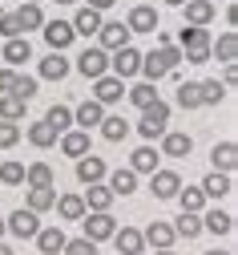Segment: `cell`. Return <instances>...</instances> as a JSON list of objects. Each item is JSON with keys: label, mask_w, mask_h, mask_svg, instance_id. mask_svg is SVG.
Instances as JSON below:
<instances>
[{"label": "cell", "mask_w": 238, "mask_h": 255, "mask_svg": "<svg viewBox=\"0 0 238 255\" xmlns=\"http://www.w3.org/2000/svg\"><path fill=\"white\" fill-rule=\"evenodd\" d=\"M69 57H65V53H49L45 61H41V77L45 81H65V77H69Z\"/></svg>", "instance_id": "cell-26"}, {"label": "cell", "mask_w": 238, "mask_h": 255, "mask_svg": "<svg viewBox=\"0 0 238 255\" xmlns=\"http://www.w3.org/2000/svg\"><path fill=\"white\" fill-rule=\"evenodd\" d=\"M202 231H214V235H230L234 231V215L230 211H206V215H202Z\"/></svg>", "instance_id": "cell-30"}, {"label": "cell", "mask_w": 238, "mask_h": 255, "mask_svg": "<svg viewBox=\"0 0 238 255\" xmlns=\"http://www.w3.org/2000/svg\"><path fill=\"white\" fill-rule=\"evenodd\" d=\"M178 190H182L178 170H154L150 174V195L154 199H178Z\"/></svg>", "instance_id": "cell-10"}, {"label": "cell", "mask_w": 238, "mask_h": 255, "mask_svg": "<svg viewBox=\"0 0 238 255\" xmlns=\"http://www.w3.org/2000/svg\"><path fill=\"white\" fill-rule=\"evenodd\" d=\"M53 182H57V174H53L49 162H28L24 166V186H53Z\"/></svg>", "instance_id": "cell-36"}, {"label": "cell", "mask_w": 238, "mask_h": 255, "mask_svg": "<svg viewBox=\"0 0 238 255\" xmlns=\"http://www.w3.org/2000/svg\"><path fill=\"white\" fill-rule=\"evenodd\" d=\"M198 98H202V106H218L222 98H226V85L214 77V81H198Z\"/></svg>", "instance_id": "cell-42"}, {"label": "cell", "mask_w": 238, "mask_h": 255, "mask_svg": "<svg viewBox=\"0 0 238 255\" xmlns=\"http://www.w3.org/2000/svg\"><path fill=\"white\" fill-rule=\"evenodd\" d=\"M113 4H117V0H89L85 8H93V12H105V8H113Z\"/></svg>", "instance_id": "cell-49"}, {"label": "cell", "mask_w": 238, "mask_h": 255, "mask_svg": "<svg viewBox=\"0 0 238 255\" xmlns=\"http://www.w3.org/2000/svg\"><path fill=\"white\" fill-rule=\"evenodd\" d=\"M125 98L138 106V110H146V106H154L158 102V85H150V81H138L133 89H125Z\"/></svg>", "instance_id": "cell-37"}, {"label": "cell", "mask_w": 238, "mask_h": 255, "mask_svg": "<svg viewBox=\"0 0 238 255\" xmlns=\"http://www.w3.org/2000/svg\"><path fill=\"white\" fill-rule=\"evenodd\" d=\"M61 154H65V158H85V154H93V150H89V134H85V130H65V134H61Z\"/></svg>", "instance_id": "cell-18"}, {"label": "cell", "mask_w": 238, "mask_h": 255, "mask_svg": "<svg viewBox=\"0 0 238 255\" xmlns=\"http://www.w3.org/2000/svg\"><path fill=\"white\" fill-rule=\"evenodd\" d=\"M53 203H57L53 186H28V195H24V211H32V215H45Z\"/></svg>", "instance_id": "cell-20"}, {"label": "cell", "mask_w": 238, "mask_h": 255, "mask_svg": "<svg viewBox=\"0 0 238 255\" xmlns=\"http://www.w3.org/2000/svg\"><path fill=\"white\" fill-rule=\"evenodd\" d=\"M0 45H4V41H0Z\"/></svg>", "instance_id": "cell-58"}, {"label": "cell", "mask_w": 238, "mask_h": 255, "mask_svg": "<svg viewBox=\"0 0 238 255\" xmlns=\"http://www.w3.org/2000/svg\"><path fill=\"white\" fill-rule=\"evenodd\" d=\"M161 154L165 158H190L194 154V138L182 134V130H165L161 134Z\"/></svg>", "instance_id": "cell-11"}, {"label": "cell", "mask_w": 238, "mask_h": 255, "mask_svg": "<svg viewBox=\"0 0 238 255\" xmlns=\"http://www.w3.org/2000/svg\"><path fill=\"white\" fill-rule=\"evenodd\" d=\"M41 122H45V126H53L57 134H65V130L73 126V110H69V106H53V110H49Z\"/></svg>", "instance_id": "cell-38"}, {"label": "cell", "mask_w": 238, "mask_h": 255, "mask_svg": "<svg viewBox=\"0 0 238 255\" xmlns=\"http://www.w3.org/2000/svg\"><path fill=\"white\" fill-rule=\"evenodd\" d=\"M210 57H218L222 65H234L238 61V33H222L218 41H210Z\"/></svg>", "instance_id": "cell-28"}, {"label": "cell", "mask_w": 238, "mask_h": 255, "mask_svg": "<svg viewBox=\"0 0 238 255\" xmlns=\"http://www.w3.org/2000/svg\"><path fill=\"white\" fill-rule=\"evenodd\" d=\"M129 28H125V20H101V28H97V49H105V53H117V49H125L129 45Z\"/></svg>", "instance_id": "cell-4"}, {"label": "cell", "mask_w": 238, "mask_h": 255, "mask_svg": "<svg viewBox=\"0 0 238 255\" xmlns=\"http://www.w3.org/2000/svg\"><path fill=\"white\" fill-rule=\"evenodd\" d=\"M20 142V126L16 122H0V150H12Z\"/></svg>", "instance_id": "cell-45"}, {"label": "cell", "mask_w": 238, "mask_h": 255, "mask_svg": "<svg viewBox=\"0 0 238 255\" xmlns=\"http://www.w3.org/2000/svg\"><path fill=\"white\" fill-rule=\"evenodd\" d=\"M158 255H174V251H158Z\"/></svg>", "instance_id": "cell-57"}, {"label": "cell", "mask_w": 238, "mask_h": 255, "mask_svg": "<svg viewBox=\"0 0 238 255\" xmlns=\"http://www.w3.org/2000/svg\"><path fill=\"white\" fill-rule=\"evenodd\" d=\"M0 37H4V41H12V37H24V33H20V24H16V16H12V12H0Z\"/></svg>", "instance_id": "cell-47"}, {"label": "cell", "mask_w": 238, "mask_h": 255, "mask_svg": "<svg viewBox=\"0 0 238 255\" xmlns=\"http://www.w3.org/2000/svg\"><path fill=\"white\" fill-rule=\"evenodd\" d=\"M178 110H202V98H198V81H182L178 85Z\"/></svg>", "instance_id": "cell-43"}, {"label": "cell", "mask_w": 238, "mask_h": 255, "mask_svg": "<svg viewBox=\"0 0 238 255\" xmlns=\"http://www.w3.org/2000/svg\"><path fill=\"white\" fill-rule=\"evenodd\" d=\"M121 98H125V81H117L113 73H105V77L93 81V102H97V106H113V102H121Z\"/></svg>", "instance_id": "cell-9"}, {"label": "cell", "mask_w": 238, "mask_h": 255, "mask_svg": "<svg viewBox=\"0 0 238 255\" xmlns=\"http://www.w3.org/2000/svg\"><path fill=\"white\" fill-rule=\"evenodd\" d=\"M206 255H234V251H218V247H214V251H206Z\"/></svg>", "instance_id": "cell-52"}, {"label": "cell", "mask_w": 238, "mask_h": 255, "mask_svg": "<svg viewBox=\"0 0 238 255\" xmlns=\"http://www.w3.org/2000/svg\"><path fill=\"white\" fill-rule=\"evenodd\" d=\"M182 16H186L190 28H206V24L214 20V4H210V0H186V4H182Z\"/></svg>", "instance_id": "cell-15"}, {"label": "cell", "mask_w": 238, "mask_h": 255, "mask_svg": "<svg viewBox=\"0 0 238 255\" xmlns=\"http://www.w3.org/2000/svg\"><path fill=\"white\" fill-rule=\"evenodd\" d=\"M0 239H4V219H0Z\"/></svg>", "instance_id": "cell-54"}, {"label": "cell", "mask_w": 238, "mask_h": 255, "mask_svg": "<svg viewBox=\"0 0 238 255\" xmlns=\"http://www.w3.org/2000/svg\"><path fill=\"white\" fill-rule=\"evenodd\" d=\"M41 33H45V41H49V53H65V49L73 45V24H69V20H45Z\"/></svg>", "instance_id": "cell-8"}, {"label": "cell", "mask_w": 238, "mask_h": 255, "mask_svg": "<svg viewBox=\"0 0 238 255\" xmlns=\"http://www.w3.org/2000/svg\"><path fill=\"white\" fill-rule=\"evenodd\" d=\"M113 247H117V255H142L146 251V239H142L138 227H117L113 231Z\"/></svg>", "instance_id": "cell-13"}, {"label": "cell", "mask_w": 238, "mask_h": 255, "mask_svg": "<svg viewBox=\"0 0 238 255\" xmlns=\"http://www.w3.org/2000/svg\"><path fill=\"white\" fill-rule=\"evenodd\" d=\"M37 247H41V255H61L65 251V231L61 227H41L37 231Z\"/></svg>", "instance_id": "cell-32"}, {"label": "cell", "mask_w": 238, "mask_h": 255, "mask_svg": "<svg viewBox=\"0 0 238 255\" xmlns=\"http://www.w3.org/2000/svg\"><path fill=\"white\" fill-rule=\"evenodd\" d=\"M77 178H81L85 186H93V182H105V158H97V154L77 158Z\"/></svg>", "instance_id": "cell-16"}, {"label": "cell", "mask_w": 238, "mask_h": 255, "mask_svg": "<svg viewBox=\"0 0 238 255\" xmlns=\"http://www.w3.org/2000/svg\"><path fill=\"white\" fill-rule=\"evenodd\" d=\"M0 61H8V69H16V65H24V61H32V45H28V37H12V41H4V45H0Z\"/></svg>", "instance_id": "cell-12"}, {"label": "cell", "mask_w": 238, "mask_h": 255, "mask_svg": "<svg viewBox=\"0 0 238 255\" xmlns=\"http://www.w3.org/2000/svg\"><path fill=\"white\" fill-rule=\"evenodd\" d=\"M234 81H238V69H234V65H226V77H222V85H226V89H230V85H234Z\"/></svg>", "instance_id": "cell-50"}, {"label": "cell", "mask_w": 238, "mask_h": 255, "mask_svg": "<svg viewBox=\"0 0 238 255\" xmlns=\"http://www.w3.org/2000/svg\"><path fill=\"white\" fill-rule=\"evenodd\" d=\"M182 65V49L178 45H165V49H154V53H142V77L150 85H158L161 77H169Z\"/></svg>", "instance_id": "cell-1"}, {"label": "cell", "mask_w": 238, "mask_h": 255, "mask_svg": "<svg viewBox=\"0 0 238 255\" xmlns=\"http://www.w3.org/2000/svg\"><path fill=\"white\" fill-rule=\"evenodd\" d=\"M20 4H41V0H20Z\"/></svg>", "instance_id": "cell-55"}, {"label": "cell", "mask_w": 238, "mask_h": 255, "mask_svg": "<svg viewBox=\"0 0 238 255\" xmlns=\"http://www.w3.org/2000/svg\"><path fill=\"white\" fill-rule=\"evenodd\" d=\"M12 16H16V24H20V33H24V37L32 33V28H41V24H45V12H41V4H20Z\"/></svg>", "instance_id": "cell-34"}, {"label": "cell", "mask_w": 238, "mask_h": 255, "mask_svg": "<svg viewBox=\"0 0 238 255\" xmlns=\"http://www.w3.org/2000/svg\"><path fill=\"white\" fill-rule=\"evenodd\" d=\"M165 4H174V8H182V4H186V0H165Z\"/></svg>", "instance_id": "cell-53"}, {"label": "cell", "mask_w": 238, "mask_h": 255, "mask_svg": "<svg viewBox=\"0 0 238 255\" xmlns=\"http://www.w3.org/2000/svg\"><path fill=\"white\" fill-rule=\"evenodd\" d=\"M77 73L89 77V81L105 77V73H109V53H105V49H97V45H89V49L77 57Z\"/></svg>", "instance_id": "cell-5"}, {"label": "cell", "mask_w": 238, "mask_h": 255, "mask_svg": "<svg viewBox=\"0 0 238 255\" xmlns=\"http://www.w3.org/2000/svg\"><path fill=\"white\" fill-rule=\"evenodd\" d=\"M12 98H20V102H32V98H37V77H28V73H16Z\"/></svg>", "instance_id": "cell-44"}, {"label": "cell", "mask_w": 238, "mask_h": 255, "mask_svg": "<svg viewBox=\"0 0 238 255\" xmlns=\"http://www.w3.org/2000/svg\"><path fill=\"white\" fill-rule=\"evenodd\" d=\"M142 239H146L150 247H158V251H169V243H174L178 235H174V227H169V223H161V219H154L150 227L142 231Z\"/></svg>", "instance_id": "cell-17"}, {"label": "cell", "mask_w": 238, "mask_h": 255, "mask_svg": "<svg viewBox=\"0 0 238 255\" xmlns=\"http://www.w3.org/2000/svg\"><path fill=\"white\" fill-rule=\"evenodd\" d=\"M178 207H182V215H202V211H206V195H202V186H182L178 190Z\"/></svg>", "instance_id": "cell-31"}, {"label": "cell", "mask_w": 238, "mask_h": 255, "mask_svg": "<svg viewBox=\"0 0 238 255\" xmlns=\"http://www.w3.org/2000/svg\"><path fill=\"white\" fill-rule=\"evenodd\" d=\"M20 182H24V162L4 158V162H0V186H20Z\"/></svg>", "instance_id": "cell-40"}, {"label": "cell", "mask_w": 238, "mask_h": 255, "mask_svg": "<svg viewBox=\"0 0 238 255\" xmlns=\"http://www.w3.org/2000/svg\"><path fill=\"white\" fill-rule=\"evenodd\" d=\"M57 4H77V0H57Z\"/></svg>", "instance_id": "cell-56"}, {"label": "cell", "mask_w": 238, "mask_h": 255, "mask_svg": "<svg viewBox=\"0 0 238 255\" xmlns=\"http://www.w3.org/2000/svg\"><path fill=\"white\" fill-rule=\"evenodd\" d=\"M4 231H12L16 239H37V231H41V215H32V211H12L8 219H4Z\"/></svg>", "instance_id": "cell-7"}, {"label": "cell", "mask_w": 238, "mask_h": 255, "mask_svg": "<svg viewBox=\"0 0 238 255\" xmlns=\"http://www.w3.org/2000/svg\"><path fill=\"white\" fill-rule=\"evenodd\" d=\"M129 130H133V126L121 114H105V118H101V138H105V142H125Z\"/></svg>", "instance_id": "cell-24"}, {"label": "cell", "mask_w": 238, "mask_h": 255, "mask_svg": "<svg viewBox=\"0 0 238 255\" xmlns=\"http://www.w3.org/2000/svg\"><path fill=\"white\" fill-rule=\"evenodd\" d=\"M101 118H105V106H97L93 98H85V102L73 110V126H81L85 134H89V126H101Z\"/></svg>", "instance_id": "cell-22"}, {"label": "cell", "mask_w": 238, "mask_h": 255, "mask_svg": "<svg viewBox=\"0 0 238 255\" xmlns=\"http://www.w3.org/2000/svg\"><path fill=\"white\" fill-rule=\"evenodd\" d=\"M24 106L20 98H12V93H0V122H20L24 118Z\"/></svg>", "instance_id": "cell-39"}, {"label": "cell", "mask_w": 238, "mask_h": 255, "mask_svg": "<svg viewBox=\"0 0 238 255\" xmlns=\"http://www.w3.org/2000/svg\"><path fill=\"white\" fill-rule=\"evenodd\" d=\"M24 138L37 146V150H49V146H57V138H61V134L53 130V126H45V122H32L28 130H24Z\"/></svg>", "instance_id": "cell-33"}, {"label": "cell", "mask_w": 238, "mask_h": 255, "mask_svg": "<svg viewBox=\"0 0 238 255\" xmlns=\"http://www.w3.org/2000/svg\"><path fill=\"white\" fill-rule=\"evenodd\" d=\"M125 28H129V33H158V8L138 4V8L125 16Z\"/></svg>", "instance_id": "cell-14"}, {"label": "cell", "mask_w": 238, "mask_h": 255, "mask_svg": "<svg viewBox=\"0 0 238 255\" xmlns=\"http://www.w3.org/2000/svg\"><path fill=\"white\" fill-rule=\"evenodd\" d=\"M113 231H117V219H113L109 211H85L81 235H85L89 243H105V239H113Z\"/></svg>", "instance_id": "cell-3"}, {"label": "cell", "mask_w": 238, "mask_h": 255, "mask_svg": "<svg viewBox=\"0 0 238 255\" xmlns=\"http://www.w3.org/2000/svg\"><path fill=\"white\" fill-rule=\"evenodd\" d=\"M69 24H73V37H97L101 12H93V8H77V16H73Z\"/></svg>", "instance_id": "cell-29"}, {"label": "cell", "mask_w": 238, "mask_h": 255, "mask_svg": "<svg viewBox=\"0 0 238 255\" xmlns=\"http://www.w3.org/2000/svg\"><path fill=\"white\" fill-rule=\"evenodd\" d=\"M158 158H161V154H158L154 146H138V150L129 154V170H133V174H154V170H158Z\"/></svg>", "instance_id": "cell-25"}, {"label": "cell", "mask_w": 238, "mask_h": 255, "mask_svg": "<svg viewBox=\"0 0 238 255\" xmlns=\"http://www.w3.org/2000/svg\"><path fill=\"white\" fill-rule=\"evenodd\" d=\"M105 186L113 190V199H121V195H133V190H138V174H133L129 166H125V170H113Z\"/></svg>", "instance_id": "cell-35"}, {"label": "cell", "mask_w": 238, "mask_h": 255, "mask_svg": "<svg viewBox=\"0 0 238 255\" xmlns=\"http://www.w3.org/2000/svg\"><path fill=\"white\" fill-rule=\"evenodd\" d=\"M81 203H85V211H109L117 199H113V190H109L105 182H93L85 195H81Z\"/></svg>", "instance_id": "cell-21"}, {"label": "cell", "mask_w": 238, "mask_h": 255, "mask_svg": "<svg viewBox=\"0 0 238 255\" xmlns=\"http://www.w3.org/2000/svg\"><path fill=\"white\" fill-rule=\"evenodd\" d=\"M0 255H16V251H12V247H8V243H0Z\"/></svg>", "instance_id": "cell-51"}, {"label": "cell", "mask_w": 238, "mask_h": 255, "mask_svg": "<svg viewBox=\"0 0 238 255\" xmlns=\"http://www.w3.org/2000/svg\"><path fill=\"white\" fill-rule=\"evenodd\" d=\"M12 85H16V69H0V93H12Z\"/></svg>", "instance_id": "cell-48"}, {"label": "cell", "mask_w": 238, "mask_h": 255, "mask_svg": "<svg viewBox=\"0 0 238 255\" xmlns=\"http://www.w3.org/2000/svg\"><path fill=\"white\" fill-rule=\"evenodd\" d=\"M174 235L198 239V235H202V215H178V219H174Z\"/></svg>", "instance_id": "cell-41"}, {"label": "cell", "mask_w": 238, "mask_h": 255, "mask_svg": "<svg viewBox=\"0 0 238 255\" xmlns=\"http://www.w3.org/2000/svg\"><path fill=\"white\" fill-rule=\"evenodd\" d=\"M57 215L65 219V223H81L85 219V203H81V195H73V190H69V195H57Z\"/></svg>", "instance_id": "cell-23"}, {"label": "cell", "mask_w": 238, "mask_h": 255, "mask_svg": "<svg viewBox=\"0 0 238 255\" xmlns=\"http://www.w3.org/2000/svg\"><path fill=\"white\" fill-rule=\"evenodd\" d=\"M202 186V195H206V199H226V195H234V182H230V174H206V178H202L198 182Z\"/></svg>", "instance_id": "cell-27"}, {"label": "cell", "mask_w": 238, "mask_h": 255, "mask_svg": "<svg viewBox=\"0 0 238 255\" xmlns=\"http://www.w3.org/2000/svg\"><path fill=\"white\" fill-rule=\"evenodd\" d=\"M210 162H214V174H230L238 166V146L234 142H218L210 150Z\"/></svg>", "instance_id": "cell-19"}, {"label": "cell", "mask_w": 238, "mask_h": 255, "mask_svg": "<svg viewBox=\"0 0 238 255\" xmlns=\"http://www.w3.org/2000/svg\"><path fill=\"white\" fill-rule=\"evenodd\" d=\"M165 130H169V106H165V102L158 98L154 106H146V110H142V122H138V134H142L146 142H154V138H161Z\"/></svg>", "instance_id": "cell-2"}, {"label": "cell", "mask_w": 238, "mask_h": 255, "mask_svg": "<svg viewBox=\"0 0 238 255\" xmlns=\"http://www.w3.org/2000/svg\"><path fill=\"white\" fill-rule=\"evenodd\" d=\"M61 255H97V243H89L85 235L81 239H65V251Z\"/></svg>", "instance_id": "cell-46"}, {"label": "cell", "mask_w": 238, "mask_h": 255, "mask_svg": "<svg viewBox=\"0 0 238 255\" xmlns=\"http://www.w3.org/2000/svg\"><path fill=\"white\" fill-rule=\"evenodd\" d=\"M109 73H113L117 81H125V77H138V73H142V53L133 49V45L117 49V53L109 57Z\"/></svg>", "instance_id": "cell-6"}]
</instances>
